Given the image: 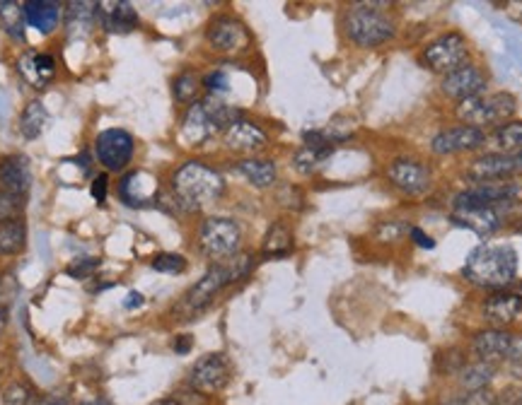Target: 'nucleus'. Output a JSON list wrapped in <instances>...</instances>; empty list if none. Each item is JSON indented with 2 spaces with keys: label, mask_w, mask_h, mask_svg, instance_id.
<instances>
[{
  "label": "nucleus",
  "mask_w": 522,
  "mask_h": 405,
  "mask_svg": "<svg viewBox=\"0 0 522 405\" xmlns=\"http://www.w3.org/2000/svg\"><path fill=\"white\" fill-rule=\"evenodd\" d=\"M522 203V182L508 179V182H481L469 183L462 190H457L450 198V210L460 207H501L513 210Z\"/></svg>",
  "instance_id": "nucleus-8"
},
{
  "label": "nucleus",
  "mask_w": 522,
  "mask_h": 405,
  "mask_svg": "<svg viewBox=\"0 0 522 405\" xmlns=\"http://www.w3.org/2000/svg\"><path fill=\"white\" fill-rule=\"evenodd\" d=\"M515 111H518V100L510 92H484L479 97L460 101L453 109L457 124L474 126V128H493L513 121Z\"/></svg>",
  "instance_id": "nucleus-6"
},
{
  "label": "nucleus",
  "mask_w": 522,
  "mask_h": 405,
  "mask_svg": "<svg viewBox=\"0 0 522 405\" xmlns=\"http://www.w3.org/2000/svg\"><path fill=\"white\" fill-rule=\"evenodd\" d=\"M520 258L513 244H479L462 263V278L472 288L498 292L508 289L518 278Z\"/></svg>",
  "instance_id": "nucleus-2"
},
{
  "label": "nucleus",
  "mask_w": 522,
  "mask_h": 405,
  "mask_svg": "<svg viewBox=\"0 0 522 405\" xmlns=\"http://www.w3.org/2000/svg\"><path fill=\"white\" fill-rule=\"evenodd\" d=\"M0 186L25 198L27 190L32 189V166L25 155H8L0 159Z\"/></svg>",
  "instance_id": "nucleus-24"
},
{
  "label": "nucleus",
  "mask_w": 522,
  "mask_h": 405,
  "mask_svg": "<svg viewBox=\"0 0 522 405\" xmlns=\"http://www.w3.org/2000/svg\"><path fill=\"white\" fill-rule=\"evenodd\" d=\"M223 142L235 155L257 158V152H261L269 145V133L264 131L257 121H249L242 116L240 121H235L228 131L223 133Z\"/></svg>",
  "instance_id": "nucleus-19"
},
{
  "label": "nucleus",
  "mask_w": 522,
  "mask_h": 405,
  "mask_svg": "<svg viewBox=\"0 0 522 405\" xmlns=\"http://www.w3.org/2000/svg\"><path fill=\"white\" fill-rule=\"evenodd\" d=\"M522 174V152H481L464 165L469 183L508 182Z\"/></svg>",
  "instance_id": "nucleus-13"
},
{
  "label": "nucleus",
  "mask_w": 522,
  "mask_h": 405,
  "mask_svg": "<svg viewBox=\"0 0 522 405\" xmlns=\"http://www.w3.org/2000/svg\"><path fill=\"white\" fill-rule=\"evenodd\" d=\"M389 186L399 190L404 198L419 200L426 198L430 190L436 189V169L426 159L413 158V155H402L395 158L385 169Z\"/></svg>",
  "instance_id": "nucleus-9"
},
{
  "label": "nucleus",
  "mask_w": 522,
  "mask_h": 405,
  "mask_svg": "<svg viewBox=\"0 0 522 405\" xmlns=\"http://www.w3.org/2000/svg\"><path fill=\"white\" fill-rule=\"evenodd\" d=\"M46 109H44L42 101H29L20 116V133L25 135L27 141H34V138H39L44 131V126H46Z\"/></svg>",
  "instance_id": "nucleus-33"
},
{
  "label": "nucleus",
  "mask_w": 522,
  "mask_h": 405,
  "mask_svg": "<svg viewBox=\"0 0 522 405\" xmlns=\"http://www.w3.org/2000/svg\"><path fill=\"white\" fill-rule=\"evenodd\" d=\"M3 403L5 405H34L32 391L25 389L22 384H10L5 396H3Z\"/></svg>",
  "instance_id": "nucleus-41"
},
{
  "label": "nucleus",
  "mask_w": 522,
  "mask_h": 405,
  "mask_svg": "<svg viewBox=\"0 0 522 405\" xmlns=\"http://www.w3.org/2000/svg\"><path fill=\"white\" fill-rule=\"evenodd\" d=\"M518 405H522V403H518Z\"/></svg>",
  "instance_id": "nucleus-50"
},
{
  "label": "nucleus",
  "mask_w": 522,
  "mask_h": 405,
  "mask_svg": "<svg viewBox=\"0 0 522 405\" xmlns=\"http://www.w3.org/2000/svg\"><path fill=\"white\" fill-rule=\"evenodd\" d=\"M409 230H412V224L406 220H385L375 227V239L382 244H395V241L409 237Z\"/></svg>",
  "instance_id": "nucleus-37"
},
{
  "label": "nucleus",
  "mask_w": 522,
  "mask_h": 405,
  "mask_svg": "<svg viewBox=\"0 0 522 405\" xmlns=\"http://www.w3.org/2000/svg\"><path fill=\"white\" fill-rule=\"evenodd\" d=\"M489 142V133L474 128V126L455 124L440 128L428 142L433 158H457V155H474L481 152Z\"/></svg>",
  "instance_id": "nucleus-12"
},
{
  "label": "nucleus",
  "mask_w": 522,
  "mask_h": 405,
  "mask_svg": "<svg viewBox=\"0 0 522 405\" xmlns=\"http://www.w3.org/2000/svg\"><path fill=\"white\" fill-rule=\"evenodd\" d=\"M409 241H413L419 248H428V251L436 248V239H433L430 234H426L419 224H412V230H409Z\"/></svg>",
  "instance_id": "nucleus-43"
},
{
  "label": "nucleus",
  "mask_w": 522,
  "mask_h": 405,
  "mask_svg": "<svg viewBox=\"0 0 522 405\" xmlns=\"http://www.w3.org/2000/svg\"><path fill=\"white\" fill-rule=\"evenodd\" d=\"M489 141L498 148V152H522V121H508V124L498 126L496 131L491 133Z\"/></svg>",
  "instance_id": "nucleus-34"
},
{
  "label": "nucleus",
  "mask_w": 522,
  "mask_h": 405,
  "mask_svg": "<svg viewBox=\"0 0 522 405\" xmlns=\"http://www.w3.org/2000/svg\"><path fill=\"white\" fill-rule=\"evenodd\" d=\"M97 20L102 29L110 34H128L138 27V12L126 0L97 3Z\"/></svg>",
  "instance_id": "nucleus-22"
},
{
  "label": "nucleus",
  "mask_w": 522,
  "mask_h": 405,
  "mask_svg": "<svg viewBox=\"0 0 522 405\" xmlns=\"http://www.w3.org/2000/svg\"><path fill=\"white\" fill-rule=\"evenodd\" d=\"M469 350L479 362L493 364V367L522 362V336L510 328H481L472 336Z\"/></svg>",
  "instance_id": "nucleus-11"
},
{
  "label": "nucleus",
  "mask_w": 522,
  "mask_h": 405,
  "mask_svg": "<svg viewBox=\"0 0 522 405\" xmlns=\"http://www.w3.org/2000/svg\"><path fill=\"white\" fill-rule=\"evenodd\" d=\"M97 20V3H70L66 12V27L70 36H87L93 34Z\"/></svg>",
  "instance_id": "nucleus-29"
},
{
  "label": "nucleus",
  "mask_w": 522,
  "mask_h": 405,
  "mask_svg": "<svg viewBox=\"0 0 522 405\" xmlns=\"http://www.w3.org/2000/svg\"><path fill=\"white\" fill-rule=\"evenodd\" d=\"M107 183H110L107 174H100L93 182V186H90V193H93V198L97 200V203H104V200H107Z\"/></svg>",
  "instance_id": "nucleus-44"
},
{
  "label": "nucleus",
  "mask_w": 522,
  "mask_h": 405,
  "mask_svg": "<svg viewBox=\"0 0 522 405\" xmlns=\"http://www.w3.org/2000/svg\"><path fill=\"white\" fill-rule=\"evenodd\" d=\"M34 405H70V401L59 393H46V396L34 398Z\"/></svg>",
  "instance_id": "nucleus-46"
},
{
  "label": "nucleus",
  "mask_w": 522,
  "mask_h": 405,
  "mask_svg": "<svg viewBox=\"0 0 522 405\" xmlns=\"http://www.w3.org/2000/svg\"><path fill=\"white\" fill-rule=\"evenodd\" d=\"M387 3H354L341 17L346 39L358 49H379L395 42L399 34V20Z\"/></svg>",
  "instance_id": "nucleus-3"
},
{
  "label": "nucleus",
  "mask_w": 522,
  "mask_h": 405,
  "mask_svg": "<svg viewBox=\"0 0 522 405\" xmlns=\"http://www.w3.org/2000/svg\"><path fill=\"white\" fill-rule=\"evenodd\" d=\"M25 5L12 3V0H3L0 3V27L8 32V36H12L15 42H25Z\"/></svg>",
  "instance_id": "nucleus-31"
},
{
  "label": "nucleus",
  "mask_w": 522,
  "mask_h": 405,
  "mask_svg": "<svg viewBox=\"0 0 522 405\" xmlns=\"http://www.w3.org/2000/svg\"><path fill=\"white\" fill-rule=\"evenodd\" d=\"M450 223L474 231L477 237H493L506 224V215L501 207H460L450 210Z\"/></svg>",
  "instance_id": "nucleus-20"
},
{
  "label": "nucleus",
  "mask_w": 522,
  "mask_h": 405,
  "mask_svg": "<svg viewBox=\"0 0 522 405\" xmlns=\"http://www.w3.org/2000/svg\"><path fill=\"white\" fill-rule=\"evenodd\" d=\"M486 90H489V75L479 63H472V61L467 66L457 68L455 73L440 77V94L455 104L479 97Z\"/></svg>",
  "instance_id": "nucleus-15"
},
{
  "label": "nucleus",
  "mask_w": 522,
  "mask_h": 405,
  "mask_svg": "<svg viewBox=\"0 0 522 405\" xmlns=\"http://www.w3.org/2000/svg\"><path fill=\"white\" fill-rule=\"evenodd\" d=\"M469 56H472L469 42L457 29H447V32L433 36L421 49V63L428 68L430 73L440 75V77L455 73L457 68L467 66Z\"/></svg>",
  "instance_id": "nucleus-10"
},
{
  "label": "nucleus",
  "mask_w": 522,
  "mask_h": 405,
  "mask_svg": "<svg viewBox=\"0 0 522 405\" xmlns=\"http://www.w3.org/2000/svg\"><path fill=\"white\" fill-rule=\"evenodd\" d=\"M230 377H232V367L228 357L223 352H211L194 362L189 372V389L201 396H216L228 386Z\"/></svg>",
  "instance_id": "nucleus-14"
},
{
  "label": "nucleus",
  "mask_w": 522,
  "mask_h": 405,
  "mask_svg": "<svg viewBox=\"0 0 522 405\" xmlns=\"http://www.w3.org/2000/svg\"><path fill=\"white\" fill-rule=\"evenodd\" d=\"M192 347H194L192 336H177V340L172 343V350H175L177 355H189V352H192Z\"/></svg>",
  "instance_id": "nucleus-45"
},
{
  "label": "nucleus",
  "mask_w": 522,
  "mask_h": 405,
  "mask_svg": "<svg viewBox=\"0 0 522 405\" xmlns=\"http://www.w3.org/2000/svg\"><path fill=\"white\" fill-rule=\"evenodd\" d=\"M97 265H100L97 258H77L76 263L68 268V275H73V278H77V280H85V278L93 273Z\"/></svg>",
  "instance_id": "nucleus-42"
},
{
  "label": "nucleus",
  "mask_w": 522,
  "mask_h": 405,
  "mask_svg": "<svg viewBox=\"0 0 522 405\" xmlns=\"http://www.w3.org/2000/svg\"><path fill=\"white\" fill-rule=\"evenodd\" d=\"M498 367L486 362H479V360H472V362H464L460 367V372L455 374V384L460 391H479L489 389L491 381L496 379Z\"/></svg>",
  "instance_id": "nucleus-27"
},
{
  "label": "nucleus",
  "mask_w": 522,
  "mask_h": 405,
  "mask_svg": "<svg viewBox=\"0 0 522 405\" xmlns=\"http://www.w3.org/2000/svg\"><path fill=\"white\" fill-rule=\"evenodd\" d=\"M25 17L27 25H32L42 34H51L53 29H59L63 8L61 3H51V0H32V3H25Z\"/></svg>",
  "instance_id": "nucleus-26"
},
{
  "label": "nucleus",
  "mask_w": 522,
  "mask_h": 405,
  "mask_svg": "<svg viewBox=\"0 0 522 405\" xmlns=\"http://www.w3.org/2000/svg\"><path fill=\"white\" fill-rule=\"evenodd\" d=\"M27 244V227L22 220H10L0 223V254L3 256H15Z\"/></svg>",
  "instance_id": "nucleus-32"
},
{
  "label": "nucleus",
  "mask_w": 522,
  "mask_h": 405,
  "mask_svg": "<svg viewBox=\"0 0 522 405\" xmlns=\"http://www.w3.org/2000/svg\"><path fill=\"white\" fill-rule=\"evenodd\" d=\"M17 73L22 75V80L29 87L44 90L53 80V75H56V58L51 56V53L29 51V53H25V56L17 61Z\"/></svg>",
  "instance_id": "nucleus-23"
},
{
  "label": "nucleus",
  "mask_w": 522,
  "mask_h": 405,
  "mask_svg": "<svg viewBox=\"0 0 522 405\" xmlns=\"http://www.w3.org/2000/svg\"><path fill=\"white\" fill-rule=\"evenodd\" d=\"M235 172L254 189H271L278 179V166L266 158H242L235 162Z\"/></svg>",
  "instance_id": "nucleus-25"
},
{
  "label": "nucleus",
  "mask_w": 522,
  "mask_h": 405,
  "mask_svg": "<svg viewBox=\"0 0 522 405\" xmlns=\"http://www.w3.org/2000/svg\"><path fill=\"white\" fill-rule=\"evenodd\" d=\"M254 263H257V258L249 251H240L237 256L228 258V261L211 263V268L201 275V280H196L192 288L186 289L184 297L179 299V304L175 306V314L182 321L201 314L203 309H208L213 304V299L218 297L223 289L245 280L247 275L254 271Z\"/></svg>",
  "instance_id": "nucleus-1"
},
{
  "label": "nucleus",
  "mask_w": 522,
  "mask_h": 405,
  "mask_svg": "<svg viewBox=\"0 0 522 405\" xmlns=\"http://www.w3.org/2000/svg\"><path fill=\"white\" fill-rule=\"evenodd\" d=\"M438 405H498V393L491 389L453 391L440 396Z\"/></svg>",
  "instance_id": "nucleus-35"
},
{
  "label": "nucleus",
  "mask_w": 522,
  "mask_h": 405,
  "mask_svg": "<svg viewBox=\"0 0 522 405\" xmlns=\"http://www.w3.org/2000/svg\"><path fill=\"white\" fill-rule=\"evenodd\" d=\"M141 304H143V295H141V292H131V295L126 297V302H124L126 309H135V306H141Z\"/></svg>",
  "instance_id": "nucleus-47"
},
{
  "label": "nucleus",
  "mask_w": 522,
  "mask_h": 405,
  "mask_svg": "<svg viewBox=\"0 0 522 405\" xmlns=\"http://www.w3.org/2000/svg\"><path fill=\"white\" fill-rule=\"evenodd\" d=\"M152 405H182L177 398H162V401H155Z\"/></svg>",
  "instance_id": "nucleus-48"
},
{
  "label": "nucleus",
  "mask_w": 522,
  "mask_h": 405,
  "mask_svg": "<svg viewBox=\"0 0 522 405\" xmlns=\"http://www.w3.org/2000/svg\"><path fill=\"white\" fill-rule=\"evenodd\" d=\"M242 111L237 107H228L225 101L218 97H206L194 104H189L184 118H182V128L179 135L186 145L192 148H201L208 141H213L218 133H225L230 126L242 118Z\"/></svg>",
  "instance_id": "nucleus-5"
},
{
  "label": "nucleus",
  "mask_w": 522,
  "mask_h": 405,
  "mask_svg": "<svg viewBox=\"0 0 522 405\" xmlns=\"http://www.w3.org/2000/svg\"><path fill=\"white\" fill-rule=\"evenodd\" d=\"M158 193H160V183L151 172H143V169L126 174L118 183V198L124 200L128 207L152 206Z\"/></svg>",
  "instance_id": "nucleus-21"
},
{
  "label": "nucleus",
  "mask_w": 522,
  "mask_h": 405,
  "mask_svg": "<svg viewBox=\"0 0 522 405\" xmlns=\"http://www.w3.org/2000/svg\"><path fill=\"white\" fill-rule=\"evenodd\" d=\"M25 210V198L8 193V190H0V223H10V220H20Z\"/></svg>",
  "instance_id": "nucleus-38"
},
{
  "label": "nucleus",
  "mask_w": 522,
  "mask_h": 405,
  "mask_svg": "<svg viewBox=\"0 0 522 405\" xmlns=\"http://www.w3.org/2000/svg\"><path fill=\"white\" fill-rule=\"evenodd\" d=\"M203 87L208 92V97H220L230 90V77L225 70H213L203 77Z\"/></svg>",
  "instance_id": "nucleus-40"
},
{
  "label": "nucleus",
  "mask_w": 522,
  "mask_h": 405,
  "mask_svg": "<svg viewBox=\"0 0 522 405\" xmlns=\"http://www.w3.org/2000/svg\"><path fill=\"white\" fill-rule=\"evenodd\" d=\"M152 271L165 275H179L186 271V258L182 254H158L152 258Z\"/></svg>",
  "instance_id": "nucleus-39"
},
{
  "label": "nucleus",
  "mask_w": 522,
  "mask_h": 405,
  "mask_svg": "<svg viewBox=\"0 0 522 405\" xmlns=\"http://www.w3.org/2000/svg\"><path fill=\"white\" fill-rule=\"evenodd\" d=\"M199 90H201V80H199V75L194 70H184V73H179L175 77V83H172V92H175V100L179 104H194L199 101Z\"/></svg>",
  "instance_id": "nucleus-36"
},
{
  "label": "nucleus",
  "mask_w": 522,
  "mask_h": 405,
  "mask_svg": "<svg viewBox=\"0 0 522 405\" xmlns=\"http://www.w3.org/2000/svg\"><path fill=\"white\" fill-rule=\"evenodd\" d=\"M85 405H110L107 401H102V398H97V401H90V403H85Z\"/></svg>",
  "instance_id": "nucleus-49"
},
{
  "label": "nucleus",
  "mask_w": 522,
  "mask_h": 405,
  "mask_svg": "<svg viewBox=\"0 0 522 405\" xmlns=\"http://www.w3.org/2000/svg\"><path fill=\"white\" fill-rule=\"evenodd\" d=\"M196 244L203 256L220 263L240 254L242 247V227L232 217H206L196 231Z\"/></svg>",
  "instance_id": "nucleus-7"
},
{
  "label": "nucleus",
  "mask_w": 522,
  "mask_h": 405,
  "mask_svg": "<svg viewBox=\"0 0 522 405\" xmlns=\"http://www.w3.org/2000/svg\"><path fill=\"white\" fill-rule=\"evenodd\" d=\"M293 251V231L286 223H273L264 234L261 254L264 258H283Z\"/></svg>",
  "instance_id": "nucleus-30"
},
{
  "label": "nucleus",
  "mask_w": 522,
  "mask_h": 405,
  "mask_svg": "<svg viewBox=\"0 0 522 405\" xmlns=\"http://www.w3.org/2000/svg\"><path fill=\"white\" fill-rule=\"evenodd\" d=\"M94 155L107 172H121L131 165L135 155L134 135L121 128H107L94 141Z\"/></svg>",
  "instance_id": "nucleus-16"
},
{
  "label": "nucleus",
  "mask_w": 522,
  "mask_h": 405,
  "mask_svg": "<svg viewBox=\"0 0 522 405\" xmlns=\"http://www.w3.org/2000/svg\"><path fill=\"white\" fill-rule=\"evenodd\" d=\"M334 150L331 145H324V148H312V145H300V148L295 150L293 158H290V165L298 174H303V176H312V174H317L320 169H324L331 155H334Z\"/></svg>",
  "instance_id": "nucleus-28"
},
{
  "label": "nucleus",
  "mask_w": 522,
  "mask_h": 405,
  "mask_svg": "<svg viewBox=\"0 0 522 405\" xmlns=\"http://www.w3.org/2000/svg\"><path fill=\"white\" fill-rule=\"evenodd\" d=\"M522 316V295L513 289L489 292L481 302V319L486 328H510Z\"/></svg>",
  "instance_id": "nucleus-18"
},
{
  "label": "nucleus",
  "mask_w": 522,
  "mask_h": 405,
  "mask_svg": "<svg viewBox=\"0 0 522 405\" xmlns=\"http://www.w3.org/2000/svg\"><path fill=\"white\" fill-rule=\"evenodd\" d=\"M206 39H208L213 51L228 53V56L242 53L252 44V36H249V29H247L245 22L232 15L213 17L211 22H208V29H206Z\"/></svg>",
  "instance_id": "nucleus-17"
},
{
  "label": "nucleus",
  "mask_w": 522,
  "mask_h": 405,
  "mask_svg": "<svg viewBox=\"0 0 522 405\" xmlns=\"http://www.w3.org/2000/svg\"><path fill=\"white\" fill-rule=\"evenodd\" d=\"M225 196V179L216 166L189 159L172 176V198L184 213H199L201 207L218 203Z\"/></svg>",
  "instance_id": "nucleus-4"
}]
</instances>
